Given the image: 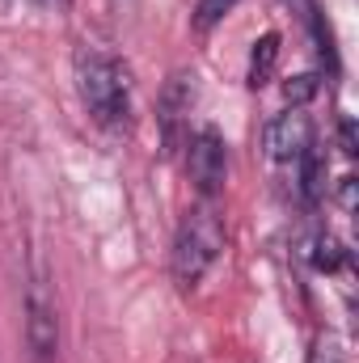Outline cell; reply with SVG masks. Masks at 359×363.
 <instances>
[{"label": "cell", "instance_id": "4fadbf2b", "mask_svg": "<svg viewBox=\"0 0 359 363\" xmlns=\"http://www.w3.org/2000/svg\"><path fill=\"white\" fill-rule=\"evenodd\" d=\"M34 9H47V13H60V9H68V0H30Z\"/></svg>", "mask_w": 359, "mask_h": 363}, {"label": "cell", "instance_id": "9c48e42d", "mask_svg": "<svg viewBox=\"0 0 359 363\" xmlns=\"http://www.w3.org/2000/svg\"><path fill=\"white\" fill-rule=\"evenodd\" d=\"M241 0H194V13H190V30L194 34H211Z\"/></svg>", "mask_w": 359, "mask_h": 363}, {"label": "cell", "instance_id": "7c38bea8", "mask_svg": "<svg viewBox=\"0 0 359 363\" xmlns=\"http://www.w3.org/2000/svg\"><path fill=\"white\" fill-rule=\"evenodd\" d=\"M338 135H343V152H347V157H355V135H351V118H343V123H338Z\"/></svg>", "mask_w": 359, "mask_h": 363}, {"label": "cell", "instance_id": "3957f363", "mask_svg": "<svg viewBox=\"0 0 359 363\" xmlns=\"http://www.w3.org/2000/svg\"><path fill=\"white\" fill-rule=\"evenodd\" d=\"M26 342L38 363H55L60 355V313H55V291L43 267H34L26 283Z\"/></svg>", "mask_w": 359, "mask_h": 363}, {"label": "cell", "instance_id": "8992f818", "mask_svg": "<svg viewBox=\"0 0 359 363\" xmlns=\"http://www.w3.org/2000/svg\"><path fill=\"white\" fill-rule=\"evenodd\" d=\"M194 81V77H190ZM186 77H174L170 81V89L161 97V123H165V144H170V152L178 148V123L190 114V101H194V85H190Z\"/></svg>", "mask_w": 359, "mask_h": 363}, {"label": "cell", "instance_id": "6da1fadb", "mask_svg": "<svg viewBox=\"0 0 359 363\" xmlns=\"http://www.w3.org/2000/svg\"><path fill=\"white\" fill-rule=\"evenodd\" d=\"M72 72H77V93L97 127L106 131L131 127V68L118 55L81 47L72 60Z\"/></svg>", "mask_w": 359, "mask_h": 363}, {"label": "cell", "instance_id": "7a4b0ae2", "mask_svg": "<svg viewBox=\"0 0 359 363\" xmlns=\"http://www.w3.org/2000/svg\"><path fill=\"white\" fill-rule=\"evenodd\" d=\"M220 254H224V220L216 216L211 199H199L182 216L178 233H174V250H170V274H174L178 291H194Z\"/></svg>", "mask_w": 359, "mask_h": 363}, {"label": "cell", "instance_id": "277c9868", "mask_svg": "<svg viewBox=\"0 0 359 363\" xmlns=\"http://www.w3.org/2000/svg\"><path fill=\"white\" fill-rule=\"evenodd\" d=\"M186 174L194 182L199 199H211L224 190V178H228V144L216 127H199L186 135Z\"/></svg>", "mask_w": 359, "mask_h": 363}, {"label": "cell", "instance_id": "30bf717a", "mask_svg": "<svg viewBox=\"0 0 359 363\" xmlns=\"http://www.w3.org/2000/svg\"><path fill=\"white\" fill-rule=\"evenodd\" d=\"M304 363H347V351H343V342H338L330 330H321V334L313 338L309 359H304Z\"/></svg>", "mask_w": 359, "mask_h": 363}, {"label": "cell", "instance_id": "8fae6325", "mask_svg": "<svg viewBox=\"0 0 359 363\" xmlns=\"http://www.w3.org/2000/svg\"><path fill=\"white\" fill-rule=\"evenodd\" d=\"M317 93V77H296V81H287V101H309Z\"/></svg>", "mask_w": 359, "mask_h": 363}, {"label": "cell", "instance_id": "ba28073f", "mask_svg": "<svg viewBox=\"0 0 359 363\" xmlns=\"http://www.w3.org/2000/svg\"><path fill=\"white\" fill-rule=\"evenodd\" d=\"M275 64H279V34L267 30L258 43H254V51H250V89H263L270 81V72H275Z\"/></svg>", "mask_w": 359, "mask_h": 363}, {"label": "cell", "instance_id": "52a82bcc", "mask_svg": "<svg viewBox=\"0 0 359 363\" xmlns=\"http://www.w3.org/2000/svg\"><path fill=\"white\" fill-rule=\"evenodd\" d=\"M296 169H300V199L309 203V207H317L321 199H326V152L313 144V148H304L300 152V161H296Z\"/></svg>", "mask_w": 359, "mask_h": 363}, {"label": "cell", "instance_id": "5b68a950", "mask_svg": "<svg viewBox=\"0 0 359 363\" xmlns=\"http://www.w3.org/2000/svg\"><path fill=\"white\" fill-rule=\"evenodd\" d=\"M313 144H317V127H313V118L300 106L263 123V152L270 161H279V165H296L300 152L313 148Z\"/></svg>", "mask_w": 359, "mask_h": 363}]
</instances>
